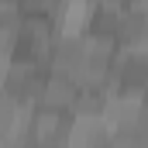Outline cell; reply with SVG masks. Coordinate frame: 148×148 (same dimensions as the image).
Wrapping results in <instances>:
<instances>
[{"instance_id":"6da1fadb","label":"cell","mask_w":148,"mask_h":148,"mask_svg":"<svg viewBox=\"0 0 148 148\" xmlns=\"http://www.w3.org/2000/svg\"><path fill=\"white\" fill-rule=\"evenodd\" d=\"M73 114L48 103H31L24 110V127H21V145H66Z\"/></svg>"},{"instance_id":"7a4b0ae2","label":"cell","mask_w":148,"mask_h":148,"mask_svg":"<svg viewBox=\"0 0 148 148\" xmlns=\"http://www.w3.org/2000/svg\"><path fill=\"white\" fill-rule=\"evenodd\" d=\"M45 69H48V66H41V62L28 59V55H10L0 90L28 110L31 103H38V90H41V76H45Z\"/></svg>"},{"instance_id":"3957f363","label":"cell","mask_w":148,"mask_h":148,"mask_svg":"<svg viewBox=\"0 0 148 148\" xmlns=\"http://www.w3.org/2000/svg\"><path fill=\"white\" fill-rule=\"evenodd\" d=\"M110 90L141 93L148 90V55L145 52H124L117 48L110 59Z\"/></svg>"},{"instance_id":"277c9868","label":"cell","mask_w":148,"mask_h":148,"mask_svg":"<svg viewBox=\"0 0 148 148\" xmlns=\"http://www.w3.org/2000/svg\"><path fill=\"white\" fill-rule=\"evenodd\" d=\"M86 62V41L83 35H55L48 45V69H62L76 79V73Z\"/></svg>"},{"instance_id":"5b68a950","label":"cell","mask_w":148,"mask_h":148,"mask_svg":"<svg viewBox=\"0 0 148 148\" xmlns=\"http://www.w3.org/2000/svg\"><path fill=\"white\" fill-rule=\"evenodd\" d=\"M145 114V97L141 93H127V90H107V97H103V121L107 124H127V121H134V117H141Z\"/></svg>"},{"instance_id":"8992f818","label":"cell","mask_w":148,"mask_h":148,"mask_svg":"<svg viewBox=\"0 0 148 148\" xmlns=\"http://www.w3.org/2000/svg\"><path fill=\"white\" fill-rule=\"evenodd\" d=\"M76 90H79V83H76L69 73H62V69H45V76H41V90H38V103L69 110Z\"/></svg>"},{"instance_id":"52a82bcc","label":"cell","mask_w":148,"mask_h":148,"mask_svg":"<svg viewBox=\"0 0 148 148\" xmlns=\"http://www.w3.org/2000/svg\"><path fill=\"white\" fill-rule=\"evenodd\" d=\"M145 45H148V14L145 10H121L117 48H124V52H145Z\"/></svg>"},{"instance_id":"ba28073f","label":"cell","mask_w":148,"mask_h":148,"mask_svg":"<svg viewBox=\"0 0 148 148\" xmlns=\"http://www.w3.org/2000/svg\"><path fill=\"white\" fill-rule=\"evenodd\" d=\"M66 145H110V124L103 117H73Z\"/></svg>"},{"instance_id":"9c48e42d","label":"cell","mask_w":148,"mask_h":148,"mask_svg":"<svg viewBox=\"0 0 148 148\" xmlns=\"http://www.w3.org/2000/svg\"><path fill=\"white\" fill-rule=\"evenodd\" d=\"M110 145H121V148H141L148 145V110L127 124H114L110 127Z\"/></svg>"},{"instance_id":"30bf717a","label":"cell","mask_w":148,"mask_h":148,"mask_svg":"<svg viewBox=\"0 0 148 148\" xmlns=\"http://www.w3.org/2000/svg\"><path fill=\"white\" fill-rule=\"evenodd\" d=\"M103 97H107L103 86H79L73 103H69V114L73 117H100L103 114Z\"/></svg>"},{"instance_id":"8fae6325","label":"cell","mask_w":148,"mask_h":148,"mask_svg":"<svg viewBox=\"0 0 148 148\" xmlns=\"http://www.w3.org/2000/svg\"><path fill=\"white\" fill-rule=\"evenodd\" d=\"M55 3H59V0H17V10H21V14H38V10L52 14Z\"/></svg>"}]
</instances>
